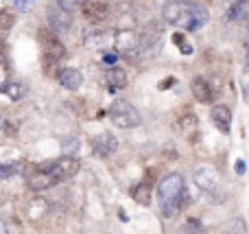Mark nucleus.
<instances>
[{
	"label": "nucleus",
	"instance_id": "obj_3",
	"mask_svg": "<svg viewBox=\"0 0 249 234\" xmlns=\"http://www.w3.org/2000/svg\"><path fill=\"white\" fill-rule=\"evenodd\" d=\"M109 121L118 127V129H133L142 123V116L136 108H133L129 101H114L112 108H109Z\"/></svg>",
	"mask_w": 249,
	"mask_h": 234
},
{
	"label": "nucleus",
	"instance_id": "obj_10",
	"mask_svg": "<svg viewBox=\"0 0 249 234\" xmlns=\"http://www.w3.org/2000/svg\"><path fill=\"white\" fill-rule=\"evenodd\" d=\"M48 26L53 29L55 35L66 33V31L72 26V13L64 11V9H59V7H53L51 11H48Z\"/></svg>",
	"mask_w": 249,
	"mask_h": 234
},
{
	"label": "nucleus",
	"instance_id": "obj_32",
	"mask_svg": "<svg viewBox=\"0 0 249 234\" xmlns=\"http://www.w3.org/2000/svg\"><path fill=\"white\" fill-rule=\"evenodd\" d=\"M0 234H9V228H7V223L0 219Z\"/></svg>",
	"mask_w": 249,
	"mask_h": 234
},
{
	"label": "nucleus",
	"instance_id": "obj_30",
	"mask_svg": "<svg viewBox=\"0 0 249 234\" xmlns=\"http://www.w3.org/2000/svg\"><path fill=\"white\" fill-rule=\"evenodd\" d=\"M234 169H236V173H238V175H245L247 166H245V162H243V160H236V166H234Z\"/></svg>",
	"mask_w": 249,
	"mask_h": 234
},
{
	"label": "nucleus",
	"instance_id": "obj_2",
	"mask_svg": "<svg viewBox=\"0 0 249 234\" xmlns=\"http://www.w3.org/2000/svg\"><path fill=\"white\" fill-rule=\"evenodd\" d=\"M155 195H158L160 213H162V217L173 219L177 213H179V208L184 206L186 195H188L184 175L171 173V175H166V178H162L160 180V184H158Z\"/></svg>",
	"mask_w": 249,
	"mask_h": 234
},
{
	"label": "nucleus",
	"instance_id": "obj_34",
	"mask_svg": "<svg viewBox=\"0 0 249 234\" xmlns=\"http://www.w3.org/2000/svg\"><path fill=\"white\" fill-rule=\"evenodd\" d=\"M247 64H249V55H247Z\"/></svg>",
	"mask_w": 249,
	"mask_h": 234
},
{
	"label": "nucleus",
	"instance_id": "obj_11",
	"mask_svg": "<svg viewBox=\"0 0 249 234\" xmlns=\"http://www.w3.org/2000/svg\"><path fill=\"white\" fill-rule=\"evenodd\" d=\"M83 16L90 22H105L109 18V4L103 0H88L83 4Z\"/></svg>",
	"mask_w": 249,
	"mask_h": 234
},
{
	"label": "nucleus",
	"instance_id": "obj_28",
	"mask_svg": "<svg viewBox=\"0 0 249 234\" xmlns=\"http://www.w3.org/2000/svg\"><path fill=\"white\" fill-rule=\"evenodd\" d=\"M175 44L179 46L181 53H186V55H190V53H193V46H190L186 39H181V35H175Z\"/></svg>",
	"mask_w": 249,
	"mask_h": 234
},
{
	"label": "nucleus",
	"instance_id": "obj_22",
	"mask_svg": "<svg viewBox=\"0 0 249 234\" xmlns=\"http://www.w3.org/2000/svg\"><path fill=\"white\" fill-rule=\"evenodd\" d=\"M79 149H81V143H79V138H66L64 143H61V151H64V156L68 158H74V153H79Z\"/></svg>",
	"mask_w": 249,
	"mask_h": 234
},
{
	"label": "nucleus",
	"instance_id": "obj_26",
	"mask_svg": "<svg viewBox=\"0 0 249 234\" xmlns=\"http://www.w3.org/2000/svg\"><path fill=\"white\" fill-rule=\"evenodd\" d=\"M195 125H197V118H195L193 114H188V116H184V118H179V121H177V131L195 129Z\"/></svg>",
	"mask_w": 249,
	"mask_h": 234
},
{
	"label": "nucleus",
	"instance_id": "obj_27",
	"mask_svg": "<svg viewBox=\"0 0 249 234\" xmlns=\"http://www.w3.org/2000/svg\"><path fill=\"white\" fill-rule=\"evenodd\" d=\"M230 234H245V223L241 221V219H236V221L230 223Z\"/></svg>",
	"mask_w": 249,
	"mask_h": 234
},
{
	"label": "nucleus",
	"instance_id": "obj_5",
	"mask_svg": "<svg viewBox=\"0 0 249 234\" xmlns=\"http://www.w3.org/2000/svg\"><path fill=\"white\" fill-rule=\"evenodd\" d=\"M114 35L116 31L107 29V26H90L83 33V46L90 51H109L114 48Z\"/></svg>",
	"mask_w": 249,
	"mask_h": 234
},
{
	"label": "nucleus",
	"instance_id": "obj_31",
	"mask_svg": "<svg viewBox=\"0 0 249 234\" xmlns=\"http://www.w3.org/2000/svg\"><path fill=\"white\" fill-rule=\"evenodd\" d=\"M7 125H9V123H7V118H4V116H0V136H2L4 131H7Z\"/></svg>",
	"mask_w": 249,
	"mask_h": 234
},
{
	"label": "nucleus",
	"instance_id": "obj_23",
	"mask_svg": "<svg viewBox=\"0 0 249 234\" xmlns=\"http://www.w3.org/2000/svg\"><path fill=\"white\" fill-rule=\"evenodd\" d=\"M4 92H7V96L11 101H20L22 96L26 94V90H24V86H22V83H9V86L4 88Z\"/></svg>",
	"mask_w": 249,
	"mask_h": 234
},
{
	"label": "nucleus",
	"instance_id": "obj_1",
	"mask_svg": "<svg viewBox=\"0 0 249 234\" xmlns=\"http://www.w3.org/2000/svg\"><path fill=\"white\" fill-rule=\"evenodd\" d=\"M162 20L166 24L181 26L184 31H199L208 24L210 13L203 4L188 0H171L162 7Z\"/></svg>",
	"mask_w": 249,
	"mask_h": 234
},
{
	"label": "nucleus",
	"instance_id": "obj_8",
	"mask_svg": "<svg viewBox=\"0 0 249 234\" xmlns=\"http://www.w3.org/2000/svg\"><path fill=\"white\" fill-rule=\"evenodd\" d=\"M138 46H140V39H138V35L133 33L131 29L116 31V35H114V51H116L118 55L131 57L133 53L138 51Z\"/></svg>",
	"mask_w": 249,
	"mask_h": 234
},
{
	"label": "nucleus",
	"instance_id": "obj_12",
	"mask_svg": "<svg viewBox=\"0 0 249 234\" xmlns=\"http://www.w3.org/2000/svg\"><path fill=\"white\" fill-rule=\"evenodd\" d=\"M26 184H29V188L33 193H42V191H48V188H53L57 184V180L53 178V175L44 173V171H35V173L29 175V180H26Z\"/></svg>",
	"mask_w": 249,
	"mask_h": 234
},
{
	"label": "nucleus",
	"instance_id": "obj_7",
	"mask_svg": "<svg viewBox=\"0 0 249 234\" xmlns=\"http://www.w3.org/2000/svg\"><path fill=\"white\" fill-rule=\"evenodd\" d=\"M39 42H42V48H44V57L48 61H61L66 57V46L61 44V39L57 37L55 33L51 31H39Z\"/></svg>",
	"mask_w": 249,
	"mask_h": 234
},
{
	"label": "nucleus",
	"instance_id": "obj_6",
	"mask_svg": "<svg viewBox=\"0 0 249 234\" xmlns=\"http://www.w3.org/2000/svg\"><path fill=\"white\" fill-rule=\"evenodd\" d=\"M193 182L197 184L199 191L203 193H214L219 186V171L212 164H199L193 173Z\"/></svg>",
	"mask_w": 249,
	"mask_h": 234
},
{
	"label": "nucleus",
	"instance_id": "obj_20",
	"mask_svg": "<svg viewBox=\"0 0 249 234\" xmlns=\"http://www.w3.org/2000/svg\"><path fill=\"white\" fill-rule=\"evenodd\" d=\"M13 22H16L13 20V13L7 11V9H0V44L9 37V33L13 29Z\"/></svg>",
	"mask_w": 249,
	"mask_h": 234
},
{
	"label": "nucleus",
	"instance_id": "obj_24",
	"mask_svg": "<svg viewBox=\"0 0 249 234\" xmlns=\"http://www.w3.org/2000/svg\"><path fill=\"white\" fill-rule=\"evenodd\" d=\"M88 0H57V7L64 9V11L72 13V11H79V9H83V4H86Z\"/></svg>",
	"mask_w": 249,
	"mask_h": 234
},
{
	"label": "nucleus",
	"instance_id": "obj_16",
	"mask_svg": "<svg viewBox=\"0 0 249 234\" xmlns=\"http://www.w3.org/2000/svg\"><path fill=\"white\" fill-rule=\"evenodd\" d=\"M48 213H51V204H48L44 197H35V199H31L29 206H26V217H29L31 221H39V219H44Z\"/></svg>",
	"mask_w": 249,
	"mask_h": 234
},
{
	"label": "nucleus",
	"instance_id": "obj_17",
	"mask_svg": "<svg viewBox=\"0 0 249 234\" xmlns=\"http://www.w3.org/2000/svg\"><path fill=\"white\" fill-rule=\"evenodd\" d=\"M193 94L197 101H201V103H210L212 96H214V90H212V86L208 83V79L203 77H195L193 79Z\"/></svg>",
	"mask_w": 249,
	"mask_h": 234
},
{
	"label": "nucleus",
	"instance_id": "obj_4",
	"mask_svg": "<svg viewBox=\"0 0 249 234\" xmlns=\"http://www.w3.org/2000/svg\"><path fill=\"white\" fill-rule=\"evenodd\" d=\"M37 169L44 171V173H48V175H53L57 182H66V180H72L74 175L79 173L81 162H79L77 158L64 156V158H59V160H53V162H46V164H39Z\"/></svg>",
	"mask_w": 249,
	"mask_h": 234
},
{
	"label": "nucleus",
	"instance_id": "obj_9",
	"mask_svg": "<svg viewBox=\"0 0 249 234\" xmlns=\"http://www.w3.org/2000/svg\"><path fill=\"white\" fill-rule=\"evenodd\" d=\"M92 149H94L96 156L109 158V156H114V153L118 151V140H116V136L114 134L103 131V134H99V136L92 138Z\"/></svg>",
	"mask_w": 249,
	"mask_h": 234
},
{
	"label": "nucleus",
	"instance_id": "obj_25",
	"mask_svg": "<svg viewBox=\"0 0 249 234\" xmlns=\"http://www.w3.org/2000/svg\"><path fill=\"white\" fill-rule=\"evenodd\" d=\"M11 4H13V9H16V11L29 13V11H33V7L37 4V0H11Z\"/></svg>",
	"mask_w": 249,
	"mask_h": 234
},
{
	"label": "nucleus",
	"instance_id": "obj_29",
	"mask_svg": "<svg viewBox=\"0 0 249 234\" xmlns=\"http://www.w3.org/2000/svg\"><path fill=\"white\" fill-rule=\"evenodd\" d=\"M118 57H121V55H118L116 51H105L103 61H105V64H109V66H114V64H116V61H118Z\"/></svg>",
	"mask_w": 249,
	"mask_h": 234
},
{
	"label": "nucleus",
	"instance_id": "obj_35",
	"mask_svg": "<svg viewBox=\"0 0 249 234\" xmlns=\"http://www.w3.org/2000/svg\"><path fill=\"white\" fill-rule=\"evenodd\" d=\"M247 46H249V39H247Z\"/></svg>",
	"mask_w": 249,
	"mask_h": 234
},
{
	"label": "nucleus",
	"instance_id": "obj_21",
	"mask_svg": "<svg viewBox=\"0 0 249 234\" xmlns=\"http://www.w3.org/2000/svg\"><path fill=\"white\" fill-rule=\"evenodd\" d=\"M131 195H133V199H136L140 206H149L151 204V188H149V184H146V182L133 186Z\"/></svg>",
	"mask_w": 249,
	"mask_h": 234
},
{
	"label": "nucleus",
	"instance_id": "obj_14",
	"mask_svg": "<svg viewBox=\"0 0 249 234\" xmlns=\"http://www.w3.org/2000/svg\"><path fill=\"white\" fill-rule=\"evenodd\" d=\"M212 123L219 127L223 134H230V125H232V109L228 105H214L210 112Z\"/></svg>",
	"mask_w": 249,
	"mask_h": 234
},
{
	"label": "nucleus",
	"instance_id": "obj_19",
	"mask_svg": "<svg viewBox=\"0 0 249 234\" xmlns=\"http://www.w3.org/2000/svg\"><path fill=\"white\" fill-rule=\"evenodd\" d=\"M22 173H26L24 162H2L0 164V182H7V180L22 175Z\"/></svg>",
	"mask_w": 249,
	"mask_h": 234
},
{
	"label": "nucleus",
	"instance_id": "obj_33",
	"mask_svg": "<svg viewBox=\"0 0 249 234\" xmlns=\"http://www.w3.org/2000/svg\"><path fill=\"white\" fill-rule=\"evenodd\" d=\"M245 88L249 90V64H247V68H245Z\"/></svg>",
	"mask_w": 249,
	"mask_h": 234
},
{
	"label": "nucleus",
	"instance_id": "obj_36",
	"mask_svg": "<svg viewBox=\"0 0 249 234\" xmlns=\"http://www.w3.org/2000/svg\"><path fill=\"white\" fill-rule=\"evenodd\" d=\"M225 234H230V232H225Z\"/></svg>",
	"mask_w": 249,
	"mask_h": 234
},
{
	"label": "nucleus",
	"instance_id": "obj_18",
	"mask_svg": "<svg viewBox=\"0 0 249 234\" xmlns=\"http://www.w3.org/2000/svg\"><path fill=\"white\" fill-rule=\"evenodd\" d=\"M228 20L230 22H249V2L247 0H238L230 7L228 11Z\"/></svg>",
	"mask_w": 249,
	"mask_h": 234
},
{
	"label": "nucleus",
	"instance_id": "obj_15",
	"mask_svg": "<svg viewBox=\"0 0 249 234\" xmlns=\"http://www.w3.org/2000/svg\"><path fill=\"white\" fill-rule=\"evenodd\" d=\"M105 81H107V86H109V92L116 94L121 88L127 86V70L121 68V66H112V68L105 72Z\"/></svg>",
	"mask_w": 249,
	"mask_h": 234
},
{
	"label": "nucleus",
	"instance_id": "obj_13",
	"mask_svg": "<svg viewBox=\"0 0 249 234\" xmlns=\"http://www.w3.org/2000/svg\"><path fill=\"white\" fill-rule=\"evenodd\" d=\"M57 81L66 88V90H79L83 86V72L77 68H64L57 74Z\"/></svg>",
	"mask_w": 249,
	"mask_h": 234
}]
</instances>
